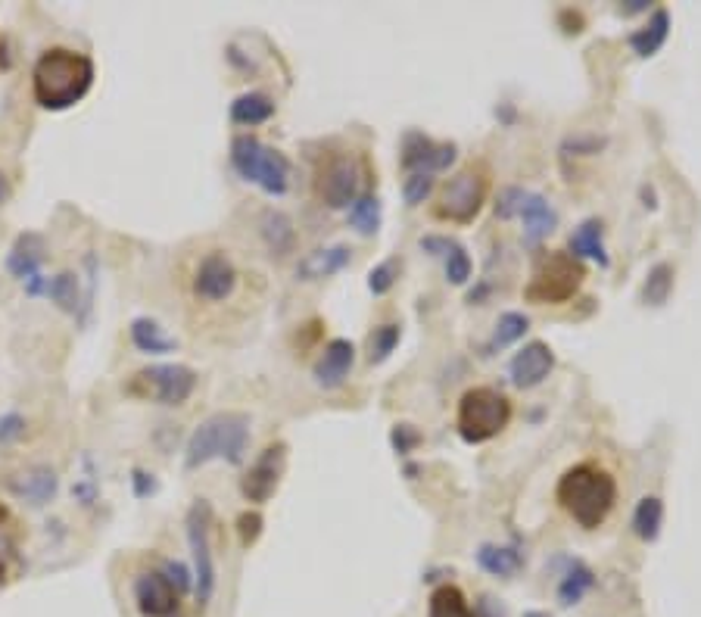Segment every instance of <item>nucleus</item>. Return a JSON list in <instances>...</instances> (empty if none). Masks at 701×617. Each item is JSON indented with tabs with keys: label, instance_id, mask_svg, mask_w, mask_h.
I'll list each match as a JSON object with an SVG mask.
<instances>
[{
	"label": "nucleus",
	"instance_id": "f257e3e1",
	"mask_svg": "<svg viewBox=\"0 0 701 617\" xmlns=\"http://www.w3.org/2000/svg\"><path fill=\"white\" fill-rule=\"evenodd\" d=\"M94 60L72 47H47L32 69V94L41 110L63 113L82 103L94 88Z\"/></svg>",
	"mask_w": 701,
	"mask_h": 617
},
{
	"label": "nucleus",
	"instance_id": "f03ea898",
	"mask_svg": "<svg viewBox=\"0 0 701 617\" xmlns=\"http://www.w3.org/2000/svg\"><path fill=\"white\" fill-rule=\"evenodd\" d=\"M555 502L577 527L599 530L617 502V480L599 462H577L558 477Z\"/></svg>",
	"mask_w": 701,
	"mask_h": 617
},
{
	"label": "nucleus",
	"instance_id": "7ed1b4c3",
	"mask_svg": "<svg viewBox=\"0 0 701 617\" xmlns=\"http://www.w3.org/2000/svg\"><path fill=\"white\" fill-rule=\"evenodd\" d=\"M250 449V418L244 412H215L194 427L184 446V468L194 471L215 459L244 465Z\"/></svg>",
	"mask_w": 701,
	"mask_h": 617
},
{
	"label": "nucleus",
	"instance_id": "20e7f679",
	"mask_svg": "<svg viewBox=\"0 0 701 617\" xmlns=\"http://www.w3.org/2000/svg\"><path fill=\"white\" fill-rule=\"evenodd\" d=\"M231 166L240 178L256 184L268 197H284L290 191V159L278 147L262 144L256 134H237L231 141Z\"/></svg>",
	"mask_w": 701,
	"mask_h": 617
},
{
	"label": "nucleus",
	"instance_id": "39448f33",
	"mask_svg": "<svg viewBox=\"0 0 701 617\" xmlns=\"http://www.w3.org/2000/svg\"><path fill=\"white\" fill-rule=\"evenodd\" d=\"M583 281H586V265L577 256L564 250L539 253L533 262V275L524 287V300L533 306H561L571 297H577Z\"/></svg>",
	"mask_w": 701,
	"mask_h": 617
},
{
	"label": "nucleus",
	"instance_id": "423d86ee",
	"mask_svg": "<svg viewBox=\"0 0 701 617\" xmlns=\"http://www.w3.org/2000/svg\"><path fill=\"white\" fill-rule=\"evenodd\" d=\"M490 166L487 163H468L458 169L434 200V219L440 222H452V225H468L480 216V209L487 206L490 197Z\"/></svg>",
	"mask_w": 701,
	"mask_h": 617
},
{
	"label": "nucleus",
	"instance_id": "0eeeda50",
	"mask_svg": "<svg viewBox=\"0 0 701 617\" xmlns=\"http://www.w3.org/2000/svg\"><path fill=\"white\" fill-rule=\"evenodd\" d=\"M511 421V399L496 387H471L458 399L455 427L465 443H487Z\"/></svg>",
	"mask_w": 701,
	"mask_h": 617
},
{
	"label": "nucleus",
	"instance_id": "6e6552de",
	"mask_svg": "<svg viewBox=\"0 0 701 617\" xmlns=\"http://www.w3.org/2000/svg\"><path fill=\"white\" fill-rule=\"evenodd\" d=\"M125 396L156 406H184L197 390V371L191 365H147L125 381Z\"/></svg>",
	"mask_w": 701,
	"mask_h": 617
},
{
	"label": "nucleus",
	"instance_id": "1a4fd4ad",
	"mask_svg": "<svg viewBox=\"0 0 701 617\" xmlns=\"http://www.w3.org/2000/svg\"><path fill=\"white\" fill-rule=\"evenodd\" d=\"M187 546H191V565H194V599L200 608H206L219 586V571H215V552H212V508L206 499H197L187 512Z\"/></svg>",
	"mask_w": 701,
	"mask_h": 617
},
{
	"label": "nucleus",
	"instance_id": "9d476101",
	"mask_svg": "<svg viewBox=\"0 0 701 617\" xmlns=\"http://www.w3.org/2000/svg\"><path fill=\"white\" fill-rule=\"evenodd\" d=\"M315 194L328 209H349L362 197V166L353 153H331L315 172Z\"/></svg>",
	"mask_w": 701,
	"mask_h": 617
},
{
	"label": "nucleus",
	"instance_id": "9b49d317",
	"mask_svg": "<svg viewBox=\"0 0 701 617\" xmlns=\"http://www.w3.org/2000/svg\"><path fill=\"white\" fill-rule=\"evenodd\" d=\"M240 287V268L234 265L228 250H206L194 272H191V293L197 303L222 306L228 303Z\"/></svg>",
	"mask_w": 701,
	"mask_h": 617
},
{
	"label": "nucleus",
	"instance_id": "f8f14e48",
	"mask_svg": "<svg viewBox=\"0 0 701 617\" xmlns=\"http://www.w3.org/2000/svg\"><path fill=\"white\" fill-rule=\"evenodd\" d=\"M287 468V443H268L259 459L247 468L244 480H240V493L253 505H265L281 487V477Z\"/></svg>",
	"mask_w": 701,
	"mask_h": 617
},
{
	"label": "nucleus",
	"instance_id": "ddd939ff",
	"mask_svg": "<svg viewBox=\"0 0 701 617\" xmlns=\"http://www.w3.org/2000/svg\"><path fill=\"white\" fill-rule=\"evenodd\" d=\"M455 144L449 141H434L421 131H409L402 138V153H399V166L406 169V175H434L443 172L455 163Z\"/></svg>",
	"mask_w": 701,
	"mask_h": 617
},
{
	"label": "nucleus",
	"instance_id": "4468645a",
	"mask_svg": "<svg viewBox=\"0 0 701 617\" xmlns=\"http://www.w3.org/2000/svg\"><path fill=\"white\" fill-rule=\"evenodd\" d=\"M134 608L141 611V617H175L181 611V593L178 586L163 574V571H144L141 577H134Z\"/></svg>",
	"mask_w": 701,
	"mask_h": 617
},
{
	"label": "nucleus",
	"instance_id": "2eb2a0df",
	"mask_svg": "<svg viewBox=\"0 0 701 617\" xmlns=\"http://www.w3.org/2000/svg\"><path fill=\"white\" fill-rule=\"evenodd\" d=\"M555 368V353L552 346L543 340H533L527 343L524 350H518L508 362V378L518 390H533L543 384Z\"/></svg>",
	"mask_w": 701,
	"mask_h": 617
},
{
	"label": "nucleus",
	"instance_id": "dca6fc26",
	"mask_svg": "<svg viewBox=\"0 0 701 617\" xmlns=\"http://www.w3.org/2000/svg\"><path fill=\"white\" fill-rule=\"evenodd\" d=\"M356 365V346L346 337H334L331 343H325V350L312 365V378L321 390H337L346 384L349 371Z\"/></svg>",
	"mask_w": 701,
	"mask_h": 617
},
{
	"label": "nucleus",
	"instance_id": "f3484780",
	"mask_svg": "<svg viewBox=\"0 0 701 617\" xmlns=\"http://www.w3.org/2000/svg\"><path fill=\"white\" fill-rule=\"evenodd\" d=\"M7 490H10L16 499L41 508V505L53 502V496H57L60 477H57V471L47 468V465H35V468H29V471L10 474V477H7Z\"/></svg>",
	"mask_w": 701,
	"mask_h": 617
},
{
	"label": "nucleus",
	"instance_id": "a211bd4d",
	"mask_svg": "<svg viewBox=\"0 0 701 617\" xmlns=\"http://www.w3.org/2000/svg\"><path fill=\"white\" fill-rule=\"evenodd\" d=\"M349 262H353V250H349L346 244L318 247L300 259V265H296V278L300 281H325V278L343 272V268H349Z\"/></svg>",
	"mask_w": 701,
	"mask_h": 617
},
{
	"label": "nucleus",
	"instance_id": "6ab92c4d",
	"mask_svg": "<svg viewBox=\"0 0 701 617\" xmlns=\"http://www.w3.org/2000/svg\"><path fill=\"white\" fill-rule=\"evenodd\" d=\"M44 253H47V247H44V237H41V234H35V231L19 234L16 244H13L10 253H7L10 275H13L16 281H22V284L32 281V278H38V275H41Z\"/></svg>",
	"mask_w": 701,
	"mask_h": 617
},
{
	"label": "nucleus",
	"instance_id": "aec40b11",
	"mask_svg": "<svg viewBox=\"0 0 701 617\" xmlns=\"http://www.w3.org/2000/svg\"><path fill=\"white\" fill-rule=\"evenodd\" d=\"M521 219H524V244L536 247L539 240H546L555 231L558 212H555V206L543 194H530L527 191L524 206H521Z\"/></svg>",
	"mask_w": 701,
	"mask_h": 617
},
{
	"label": "nucleus",
	"instance_id": "412c9836",
	"mask_svg": "<svg viewBox=\"0 0 701 617\" xmlns=\"http://www.w3.org/2000/svg\"><path fill=\"white\" fill-rule=\"evenodd\" d=\"M259 237L262 244L268 247V253L284 259L296 250V228H293V219L287 216V212L281 209H265L262 219H259Z\"/></svg>",
	"mask_w": 701,
	"mask_h": 617
},
{
	"label": "nucleus",
	"instance_id": "4be33fe9",
	"mask_svg": "<svg viewBox=\"0 0 701 617\" xmlns=\"http://www.w3.org/2000/svg\"><path fill=\"white\" fill-rule=\"evenodd\" d=\"M128 334H131L134 350L144 353V356H169V353L178 350V340L163 325H159L156 318H147V315L134 318Z\"/></svg>",
	"mask_w": 701,
	"mask_h": 617
},
{
	"label": "nucleus",
	"instance_id": "5701e85b",
	"mask_svg": "<svg viewBox=\"0 0 701 617\" xmlns=\"http://www.w3.org/2000/svg\"><path fill=\"white\" fill-rule=\"evenodd\" d=\"M474 558L480 571H487L490 577H499V580H511L524 568V552L518 546H505V543H480Z\"/></svg>",
	"mask_w": 701,
	"mask_h": 617
},
{
	"label": "nucleus",
	"instance_id": "b1692460",
	"mask_svg": "<svg viewBox=\"0 0 701 617\" xmlns=\"http://www.w3.org/2000/svg\"><path fill=\"white\" fill-rule=\"evenodd\" d=\"M275 100L262 94V91H244L240 97H234L231 110H228V119L234 125H244V128H256V125H265L268 119L275 116Z\"/></svg>",
	"mask_w": 701,
	"mask_h": 617
},
{
	"label": "nucleus",
	"instance_id": "393cba45",
	"mask_svg": "<svg viewBox=\"0 0 701 617\" xmlns=\"http://www.w3.org/2000/svg\"><path fill=\"white\" fill-rule=\"evenodd\" d=\"M667 35H670V13H667L664 7H658V10L649 16V22H645L642 29H636V32L627 38V44L633 47L636 57L645 60V57H655V53L664 47Z\"/></svg>",
	"mask_w": 701,
	"mask_h": 617
},
{
	"label": "nucleus",
	"instance_id": "a878e982",
	"mask_svg": "<svg viewBox=\"0 0 701 617\" xmlns=\"http://www.w3.org/2000/svg\"><path fill=\"white\" fill-rule=\"evenodd\" d=\"M592 586H596V574H592V568L583 565V561H571L568 571H564L558 580V605L561 608L580 605Z\"/></svg>",
	"mask_w": 701,
	"mask_h": 617
},
{
	"label": "nucleus",
	"instance_id": "bb28decb",
	"mask_svg": "<svg viewBox=\"0 0 701 617\" xmlns=\"http://www.w3.org/2000/svg\"><path fill=\"white\" fill-rule=\"evenodd\" d=\"M633 533L642 543H655L664 527V502L661 496H642L633 508Z\"/></svg>",
	"mask_w": 701,
	"mask_h": 617
},
{
	"label": "nucleus",
	"instance_id": "cd10ccee",
	"mask_svg": "<svg viewBox=\"0 0 701 617\" xmlns=\"http://www.w3.org/2000/svg\"><path fill=\"white\" fill-rule=\"evenodd\" d=\"M571 256H586L596 259L599 265H608V253H605V228L599 219H586L574 234H571Z\"/></svg>",
	"mask_w": 701,
	"mask_h": 617
},
{
	"label": "nucleus",
	"instance_id": "c85d7f7f",
	"mask_svg": "<svg viewBox=\"0 0 701 617\" xmlns=\"http://www.w3.org/2000/svg\"><path fill=\"white\" fill-rule=\"evenodd\" d=\"M427 617H474V608L455 583H443L427 599Z\"/></svg>",
	"mask_w": 701,
	"mask_h": 617
},
{
	"label": "nucleus",
	"instance_id": "c756f323",
	"mask_svg": "<svg viewBox=\"0 0 701 617\" xmlns=\"http://www.w3.org/2000/svg\"><path fill=\"white\" fill-rule=\"evenodd\" d=\"M673 278H677V272H673L670 262H658L649 268V275H645V284H642V303L645 306H664L670 300L673 293Z\"/></svg>",
	"mask_w": 701,
	"mask_h": 617
},
{
	"label": "nucleus",
	"instance_id": "7c9ffc66",
	"mask_svg": "<svg viewBox=\"0 0 701 617\" xmlns=\"http://www.w3.org/2000/svg\"><path fill=\"white\" fill-rule=\"evenodd\" d=\"M381 216H384V206H381V197H374V194H362L353 206L346 209L349 228H356L359 234H377V228H381Z\"/></svg>",
	"mask_w": 701,
	"mask_h": 617
},
{
	"label": "nucleus",
	"instance_id": "2f4dec72",
	"mask_svg": "<svg viewBox=\"0 0 701 617\" xmlns=\"http://www.w3.org/2000/svg\"><path fill=\"white\" fill-rule=\"evenodd\" d=\"M399 337H402V325L399 321H384V325H377L371 334H368V362L371 365H384L399 346Z\"/></svg>",
	"mask_w": 701,
	"mask_h": 617
},
{
	"label": "nucleus",
	"instance_id": "473e14b6",
	"mask_svg": "<svg viewBox=\"0 0 701 617\" xmlns=\"http://www.w3.org/2000/svg\"><path fill=\"white\" fill-rule=\"evenodd\" d=\"M527 331H530V318H527L524 312H502L499 321H496V331H493V337H490L487 350H505V346H511L515 340H521Z\"/></svg>",
	"mask_w": 701,
	"mask_h": 617
},
{
	"label": "nucleus",
	"instance_id": "72a5a7b5",
	"mask_svg": "<svg viewBox=\"0 0 701 617\" xmlns=\"http://www.w3.org/2000/svg\"><path fill=\"white\" fill-rule=\"evenodd\" d=\"M47 297H50V303L57 306L60 312H69V315H75V309H78V278H75V272H60V275H53L50 281H47Z\"/></svg>",
	"mask_w": 701,
	"mask_h": 617
},
{
	"label": "nucleus",
	"instance_id": "f704fd0d",
	"mask_svg": "<svg viewBox=\"0 0 701 617\" xmlns=\"http://www.w3.org/2000/svg\"><path fill=\"white\" fill-rule=\"evenodd\" d=\"M446 259V278H449V284H468L471 281V272H474V262H471V256H468V250L458 244H452V250L443 256Z\"/></svg>",
	"mask_w": 701,
	"mask_h": 617
},
{
	"label": "nucleus",
	"instance_id": "c9c22d12",
	"mask_svg": "<svg viewBox=\"0 0 701 617\" xmlns=\"http://www.w3.org/2000/svg\"><path fill=\"white\" fill-rule=\"evenodd\" d=\"M396 278H399V265H396V259H387L368 272V290L374 293V297H387L396 284Z\"/></svg>",
	"mask_w": 701,
	"mask_h": 617
},
{
	"label": "nucleus",
	"instance_id": "e433bc0d",
	"mask_svg": "<svg viewBox=\"0 0 701 617\" xmlns=\"http://www.w3.org/2000/svg\"><path fill=\"white\" fill-rule=\"evenodd\" d=\"M430 191H434V175H406V181H402V200H406V206H421Z\"/></svg>",
	"mask_w": 701,
	"mask_h": 617
},
{
	"label": "nucleus",
	"instance_id": "4c0bfd02",
	"mask_svg": "<svg viewBox=\"0 0 701 617\" xmlns=\"http://www.w3.org/2000/svg\"><path fill=\"white\" fill-rule=\"evenodd\" d=\"M524 197H527L524 187H502V191H499V200H496V219L508 222V219L521 216Z\"/></svg>",
	"mask_w": 701,
	"mask_h": 617
},
{
	"label": "nucleus",
	"instance_id": "58836bf2",
	"mask_svg": "<svg viewBox=\"0 0 701 617\" xmlns=\"http://www.w3.org/2000/svg\"><path fill=\"white\" fill-rule=\"evenodd\" d=\"M262 527H265V521H262V515L259 512H253V508H247V512H240V518H237V536H240V546L244 549H250L259 536H262Z\"/></svg>",
	"mask_w": 701,
	"mask_h": 617
},
{
	"label": "nucleus",
	"instance_id": "ea45409f",
	"mask_svg": "<svg viewBox=\"0 0 701 617\" xmlns=\"http://www.w3.org/2000/svg\"><path fill=\"white\" fill-rule=\"evenodd\" d=\"M25 437V418L19 412L0 415V446H16Z\"/></svg>",
	"mask_w": 701,
	"mask_h": 617
},
{
	"label": "nucleus",
	"instance_id": "a19ab883",
	"mask_svg": "<svg viewBox=\"0 0 701 617\" xmlns=\"http://www.w3.org/2000/svg\"><path fill=\"white\" fill-rule=\"evenodd\" d=\"M390 443L396 449V455H409L412 449L421 446V434L415 431L412 424H396L393 427V434H390Z\"/></svg>",
	"mask_w": 701,
	"mask_h": 617
},
{
	"label": "nucleus",
	"instance_id": "79ce46f5",
	"mask_svg": "<svg viewBox=\"0 0 701 617\" xmlns=\"http://www.w3.org/2000/svg\"><path fill=\"white\" fill-rule=\"evenodd\" d=\"M163 574L178 586V593L187 596V593H194V574L187 571L181 561H163Z\"/></svg>",
	"mask_w": 701,
	"mask_h": 617
},
{
	"label": "nucleus",
	"instance_id": "37998d69",
	"mask_svg": "<svg viewBox=\"0 0 701 617\" xmlns=\"http://www.w3.org/2000/svg\"><path fill=\"white\" fill-rule=\"evenodd\" d=\"M452 244H455V240L446 237V234H427V237H421V250L430 253V256H446L452 250Z\"/></svg>",
	"mask_w": 701,
	"mask_h": 617
},
{
	"label": "nucleus",
	"instance_id": "c03bdc74",
	"mask_svg": "<svg viewBox=\"0 0 701 617\" xmlns=\"http://www.w3.org/2000/svg\"><path fill=\"white\" fill-rule=\"evenodd\" d=\"M131 484H134V493H138L141 499L150 496V493H156V480H153V474H147L144 468H134Z\"/></svg>",
	"mask_w": 701,
	"mask_h": 617
},
{
	"label": "nucleus",
	"instance_id": "a18cd8bd",
	"mask_svg": "<svg viewBox=\"0 0 701 617\" xmlns=\"http://www.w3.org/2000/svg\"><path fill=\"white\" fill-rule=\"evenodd\" d=\"M474 617H505V611H502V605H499L496 599L483 596V599H480V614L474 611Z\"/></svg>",
	"mask_w": 701,
	"mask_h": 617
},
{
	"label": "nucleus",
	"instance_id": "49530a36",
	"mask_svg": "<svg viewBox=\"0 0 701 617\" xmlns=\"http://www.w3.org/2000/svg\"><path fill=\"white\" fill-rule=\"evenodd\" d=\"M10 200H13V181L7 178L4 169H0V209H4Z\"/></svg>",
	"mask_w": 701,
	"mask_h": 617
},
{
	"label": "nucleus",
	"instance_id": "de8ad7c7",
	"mask_svg": "<svg viewBox=\"0 0 701 617\" xmlns=\"http://www.w3.org/2000/svg\"><path fill=\"white\" fill-rule=\"evenodd\" d=\"M639 10H649V0H630L627 7H620V13L630 16V13H639Z\"/></svg>",
	"mask_w": 701,
	"mask_h": 617
},
{
	"label": "nucleus",
	"instance_id": "09e8293b",
	"mask_svg": "<svg viewBox=\"0 0 701 617\" xmlns=\"http://www.w3.org/2000/svg\"><path fill=\"white\" fill-rule=\"evenodd\" d=\"M7 518H10V512H7V508H4V505H0V524H4Z\"/></svg>",
	"mask_w": 701,
	"mask_h": 617
},
{
	"label": "nucleus",
	"instance_id": "8fccbe9b",
	"mask_svg": "<svg viewBox=\"0 0 701 617\" xmlns=\"http://www.w3.org/2000/svg\"><path fill=\"white\" fill-rule=\"evenodd\" d=\"M524 617H549V614H546V611H527Z\"/></svg>",
	"mask_w": 701,
	"mask_h": 617
}]
</instances>
